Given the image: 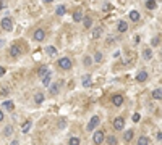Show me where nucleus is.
Masks as SVG:
<instances>
[{
	"instance_id": "b1692460",
	"label": "nucleus",
	"mask_w": 162,
	"mask_h": 145,
	"mask_svg": "<svg viewBox=\"0 0 162 145\" xmlns=\"http://www.w3.org/2000/svg\"><path fill=\"white\" fill-rule=\"evenodd\" d=\"M65 11H66V7L65 5H58V7H57V10H55V13L58 16H63V15H65Z\"/></svg>"
},
{
	"instance_id": "c85d7f7f",
	"label": "nucleus",
	"mask_w": 162,
	"mask_h": 145,
	"mask_svg": "<svg viewBox=\"0 0 162 145\" xmlns=\"http://www.w3.org/2000/svg\"><path fill=\"white\" fill-rule=\"evenodd\" d=\"M83 24H84V28H91V26H92V20L89 18V16H84V20H83Z\"/></svg>"
},
{
	"instance_id": "412c9836",
	"label": "nucleus",
	"mask_w": 162,
	"mask_h": 145,
	"mask_svg": "<svg viewBox=\"0 0 162 145\" xmlns=\"http://www.w3.org/2000/svg\"><path fill=\"white\" fill-rule=\"evenodd\" d=\"M133 135H135V132H133L131 129L125 131V134H123V140H125V142H130V140L133 139Z\"/></svg>"
},
{
	"instance_id": "a19ab883",
	"label": "nucleus",
	"mask_w": 162,
	"mask_h": 145,
	"mask_svg": "<svg viewBox=\"0 0 162 145\" xmlns=\"http://www.w3.org/2000/svg\"><path fill=\"white\" fill-rule=\"evenodd\" d=\"M5 119V113H3V111H0V121H3Z\"/></svg>"
},
{
	"instance_id": "f8f14e48",
	"label": "nucleus",
	"mask_w": 162,
	"mask_h": 145,
	"mask_svg": "<svg viewBox=\"0 0 162 145\" xmlns=\"http://www.w3.org/2000/svg\"><path fill=\"white\" fill-rule=\"evenodd\" d=\"M31 126H33V121H25V123H23V124H21V132H23V134H28V132H29V129H31Z\"/></svg>"
},
{
	"instance_id": "ea45409f",
	"label": "nucleus",
	"mask_w": 162,
	"mask_h": 145,
	"mask_svg": "<svg viewBox=\"0 0 162 145\" xmlns=\"http://www.w3.org/2000/svg\"><path fill=\"white\" fill-rule=\"evenodd\" d=\"M107 42H109V44H114V42H115V39H114V37H110V35H109V37H107Z\"/></svg>"
},
{
	"instance_id": "393cba45",
	"label": "nucleus",
	"mask_w": 162,
	"mask_h": 145,
	"mask_svg": "<svg viewBox=\"0 0 162 145\" xmlns=\"http://www.w3.org/2000/svg\"><path fill=\"white\" fill-rule=\"evenodd\" d=\"M46 53L47 55H50V56H54L57 53V49L55 47H52V45H49V47H46Z\"/></svg>"
},
{
	"instance_id": "7c9ffc66",
	"label": "nucleus",
	"mask_w": 162,
	"mask_h": 145,
	"mask_svg": "<svg viewBox=\"0 0 162 145\" xmlns=\"http://www.w3.org/2000/svg\"><path fill=\"white\" fill-rule=\"evenodd\" d=\"M92 60L96 61V63H101V61H102V53H101V52H96V53H94V58H92Z\"/></svg>"
},
{
	"instance_id": "4468645a",
	"label": "nucleus",
	"mask_w": 162,
	"mask_h": 145,
	"mask_svg": "<svg viewBox=\"0 0 162 145\" xmlns=\"http://www.w3.org/2000/svg\"><path fill=\"white\" fill-rule=\"evenodd\" d=\"M37 74H39L40 77H42V79H44L46 76H49V74H50V71H49V68H47V66H40V68H39V71H37Z\"/></svg>"
},
{
	"instance_id": "39448f33",
	"label": "nucleus",
	"mask_w": 162,
	"mask_h": 145,
	"mask_svg": "<svg viewBox=\"0 0 162 145\" xmlns=\"http://www.w3.org/2000/svg\"><path fill=\"white\" fill-rule=\"evenodd\" d=\"M2 29L7 31V32L13 31V21L10 18H2Z\"/></svg>"
},
{
	"instance_id": "ddd939ff",
	"label": "nucleus",
	"mask_w": 162,
	"mask_h": 145,
	"mask_svg": "<svg viewBox=\"0 0 162 145\" xmlns=\"http://www.w3.org/2000/svg\"><path fill=\"white\" fill-rule=\"evenodd\" d=\"M83 20H84L83 11H81V10H76L75 13H73V21H75V23H80V21H83Z\"/></svg>"
},
{
	"instance_id": "c9c22d12",
	"label": "nucleus",
	"mask_w": 162,
	"mask_h": 145,
	"mask_svg": "<svg viewBox=\"0 0 162 145\" xmlns=\"http://www.w3.org/2000/svg\"><path fill=\"white\" fill-rule=\"evenodd\" d=\"M0 94H2L3 97H5V95H8L10 92H8V89H7V87H2V89H0Z\"/></svg>"
},
{
	"instance_id": "2f4dec72",
	"label": "nucleus",
	"mask_w": 162,
	"mask_h": 145,
	"mask_svg": "<svg viewBox=\"0 0 162 145\" xmlns=\"http://www.w3.org/2000/svg\"><path fill=\"white\" fill-rule=\"evenodd\" d=\"M68 145H80V139H78V137H70Z\"/></svg>"
},
{
	"instance_id": "4c0bfd02",
	"label": "nucleus",
	"mask_w": 162,
	"mask_h": 145,
	"mask_svg": "<svg viewBox=\"0 0 162 145\" xmlns=\"http://www.w3.org/2000/svg\"><path fill=\"white\" fill-rule=\"evenodd\" d=\"M133 44H139V35H135V37H133Z\"/></svg>"
},
{
	"instance_id": "37998d69",
	"label": "nucleus",
	"mask_w": 162,
	"mask_h": 145,
	"mask_svg": "<svg viewBox=\"0 0 162 145\" xmlns=\"http://www.w3.org/2000/svg\"><path fill=\"white\" fill-rule=\"evenodd\" d=\"M10 145H20V142H18V140H13V142H11Z\"/></svg>"
},
{
	"instance_id": "9b49d317",
	"label": "nucleus",
	"mask_w": 162,
	"mask_h": 145,
	"mask_svg": "<svg viewBox=\"0 0 162 145\" xmlns=\"http://www.w3.org/2000/svg\"><path fill=\"white\" fill-rule=\"evenodd\" d=\"M44 98H46V95L42 94V92H36L34 94V103L36 105H40V103L44 102Z\"/></svg>"
},
{
	"instance_id": "a211bd4d",
	"label": "nucleus",
	"mask_w": 162,
	"mask_h": 145,
	"mask_svg": "<svg viewBox=\"0 0 162 145\" xmlns=\"http://www.w3.org/2000/svg\"><path fill=\"white\" fill-rule=\"evenodd\" d=\"M143 58H144V60H151L152 58V50L149 47H146V49L143 50Z\"/></svg>"
},
{
	"instance_id": "6ab92c4d",
	"label": "nucleus",
	"mask_w": 162,
	"mask_h": 145,
	"mask_svg": "<svg viewBox=\"0 0 162 145\" xmlns=\"http://www.w3.org/2000/svg\"><path fill=\"white\" fill-rule=\"evenodd\" d=\"M58 90H60V82H54V84L49 87V92H50V94H54V95H55Z\"/></svg>"
},
{
	"instance_id": "c03bdc74",
	"label": "nucleus",
	"mask_w": 162,
	"mask_h": 145,
	"mask_svg": "<svg viewBox=\"0 0 162 145\" xmlns=\"http://www.w3.org/2000/svg\"><path fill=\"white\" fill-rule=\"evenodd\" d=\"M161 56H162V49H161Z\"/></svg>"
},
{
	"instance_id": "6e6552de",
	"label": "nucleus",
	"mask_w": 162,
	"mask_h": 145,
	"mask_svg": "<svg viewBox=\"0 0 162 145\" xmlns=\"http://www.w3.org/2000/svg\"><path fill=\"white\" fill-rule=\"evenodd\" d=\"M112 105L122 106V105H123V97H122L120 94H115L114 97H112Z\"/></svg>"
},
{
	"instance_id": "dca6fc26",
	"label": "nucleus",
	"mask_w": 162,
	"mask_h": 145,
	"mask_svg": "<svg viewBox=\"0 0 162 145\" xmlns=\"http://www.w3.org/2000/svg\"><path fill=\"white\" fill-rule=\"evenodd\" d=\"M152 98H156V100H162V89L159 87V89H154L152 90Z\"/></svg>"
},
{
	"instance_id": "f03ea898",
	"label": "nucleus",
	"mask_w": 162,
	"mask_h": 145,
	"mask_svg": "<svg viewBox=\"0 0 162 145\" xmlns=\"http://www.w3.org/2000/svg\"><path fill=\"white\" fill-rule=\"evenodd\" d=\"M99 121H101V118H99L97 115H94V116L91 118V119H89V123H88L86 131H89V132H91V131H94V129L97 127V126H99Z\"/></svg>"
},
{
	"instance_id": "cd10ccee",
	"label": "nucleus",
	"mask_w": 162,
	"mask_h": 145,
	"mask_svg": "<svg viewBox=\"0 0 162 145\" xmlns=\"http://www.w3.org/2000/svg\"><path fill=\"white\" fill-rule=\"evenodd\" d=\"M101 35H102V28H96V29L92 31V37L94 39H99Z\"/></svg>"
},
{
	"instance_id": "bb28decb",
	"label": "nucleus",
	"mask_w": 162,
	"mask_h": 145,
	"mask_svg": "<svg viewBox=\"0 0 162 145\" xmlns=\"http://www.w3.org/2000/svg\"><path fill=\"white\" fill-rule=\"evenodd\" d=\"M106 142H107V145H117V137L115 135H109L106 139Z\"/></svg>"
},
{
	"instance_id": "c756f323",
	"label": "nucleus",
	"mask_w": 162,
	"mask_h": 145,
	"mask_svg": "<svg viewBox=\"0 0 162 145\" xmlns=\"http://www.w3.org/2000/svg\"><path fill=\"white\" fill-rule=\"evenodd\" d=\"M42 85H46V87H50V74L49 76H46V77H44V79H42Z\"/></svg>"
},
{
	"instance_id": "1a4fd4ad",
	"label": "nucleus",
	"mask_w": 162,
	"mask_h": 145,
	"mask_svg": "<svg viewBox=\"0 0 162 145\" xmlns=\"http://www.w3.org/2000/svg\"><path fill=\"white\" fill-rule=\"evenodd\" d=\"M117 29L120 31V32H127L128 31V23L127 21H123V20H120L118 23H117Z\"/></svg>"
},
{
	"instance_id": "f257e3e1",
	"label": "nucleus",
	"mask_w": 162,
	"mask_h": 145,
	"mask_svg": "<svg viewBox=\"0 0 162 145\" xmlns=\"http://www.w3.org/2000/svg\"><path fill=\"white\" fill-rule=\"evenodd\" d=\"M57 66H58L60 70H63V71H68V70H71L73 63H71V60L68 58V56H63V58H60V60H58Z\"/></svg>"
},
{
	"instance_id": "20e7f679",
	"label": "nucleus",
	"mask_w": 162,
	"mask_h": 145,
	"mask_svg": "<svg viewBox=\"0 0 162 145\" xmlns=\"http://www.w3.org/2000/svg\"><path fill=\"white\" fill-rule=\"evenodd\" d=\"M33 39H34L36 42H42V40L46 39V31L42 29V28H37V29L34 31V34H33Z\"/></svg>"
},
{
	"instance_id": "72a5a7b5",
	"label": "nucleus",
	"mask_w": 162,
	"mask_h": 145,
	"mask_svg": "<svg viewBox=\"0 0 162 145\" xmlns=\"http://www.w3.org/2000/svg\"><path fill=\"white\" fill-rule=\"evenodd\" d=\"M65 126H66V119L65 118H60V121H58V129H65Z\"/></svg>"
},
{
	"instance_id": "423d86ee",
	"label": "nucleus",
	"mask_w": 162,
	"mask_h": 145,
	"mask_svg": "<svg viewBox=\"0 0 162 145\" xmlns=\"http://www.w3.org/2000/svg\"><path fill=\"white\" fill-rule=\"evenodd\" d=\"M114 127H115V131H123V127H125V119H123L122 116L115 118V119H114Z\"/></svg>"
},
{
	"instance_id": "7ed1b4c3",
	"label": "nucleus",
	"mask_w": 162,
	"mask_h": 145,
	"mask_svg": "<svg viewBox=\"0 0 162 145\" xmlns=\"http://www.w3.org/2000/svg\"><path fill=\"white\" fill-rule=\"evenodd\" d=\"M104 139H106L104 131H96V132H94V135H92V142H94V145L104 144Z\"/></svg>"
},
{
	"instance_id": "4be33fe9",
	"label": "nucleus",
	"mask_w": 162,
	"mask_h": 145,
	"mask_svg": "<svg viewBox=\"0 0 162 145\" xmlns=\"http://www.w3.org/2000/svg\"><path fill=\"white\" fill-rule=\"evenodd\" d=\"M2 105H3V108H7L8 111H11L13 108H15V103H13L11 100H5L3 103H2Z\"/></svg>"
},
{
	"instance_id": "473e14b6",
	"label": "nucleus",
	"mask_w": 162,
	"mask_h": 145,
	"mask_svg": "<svg viewBox=\"0 0 162 145\" xmlns=\"http://www.w3.org/2000/svg\"><path fill=\"white\" fill-rule=\"evenodd\" d=\"M159 44H161V37H159V35L152 37V40H151V45H152V47H156V45H159Z\"/></svg>"
},
{
	"instance_id": "e433bc0d",
	"label": "nucleus",
	"mask_w": 162,
	"mask_h": 145,
	"mask_svg": "<svg viewBox=\"0 0 162 145\" xmlns=\"http://www.w3.org/2000/svg\"><path fill=\"white\" fill-rule=\"evenodd\" d=\"M133 121H135V123H138V121L141 119V116H139V113H135V115H133V118H131Z\"/></svg>"
},
{
	"instance_id": "9d476101",
	"label": "nucleus",
	"mask_w": 162,
	"mask_h": 145,
	"mask_svg": "<svg viewBox=\"0 0 162 145\" xmlns=\"http://www.w3.org/2000/svg\"><path fill=\"white\" fill-rule=\"evenodd\" d=\"M83 87H91L92 85V77H91V74H84L83 76Z\"/></svg>"
},
{
	"instance_id": "aec40b11",
	"label": "nucleus",
	"mask_w": 162,
	"mask_h": 145,
	"mask_svg": "<svg viewBox=\"0 0 162 145\" xmlns=\"http://www.w3.org/2000/svg\"><path fill=\"white\" fill-rule=\"evenodd\" d=\"M11 132H13V127H11L10 124H8V126H5V127L2 129V134H3V137H10V135H11Z\"/></svg>"
},
{
	"instance_id": "58836bf2",
	"label": "nucleus",
	"mask_w": 162,
	"mask_h": 145,
	"mask_svg": "<svg viewBox=\"0 0 162 145\" xmlns=\"http://www.w3.org/2000/svg\"><path fill=\"white\" fill-rule=\"evenodd\" d=\"M104 10H112V5L110 3H104Z\"/></svg>"
},
{
	"instance_id": "f3484780",
	"label": "nucleus",
	"mask_w": 162,
	"mask_h": 145,
	"mask_svg": "<svg viewBox=\"0 0 162 145\" xmlns=\"http://www.w3.org/2000/svg\"><path fill=\"white\" fill-rule=\"evenodd\" d=\"M146 79H147V73H146V71H139V73L136 74V81H138V82H144Z\"/></svg>"
},
{
	"instance_id": "0eeeda50",
	"label": "nucleus",
	"mask_w": 162,
	"mask_h": 145,
	"mask_svg": "<svg viewBox=\"0 0 162 145\" xmlns=\"http://www.w3.org/2000/svg\"><path fill=\"white\" fill-rule=\"evenodd\" d=\"M10 55L13 56V58H18V56L21 55V49H20V45L15 44V45H11L10 47Z\"/></svg>"
},
{
	"instance_id": "a878e982",
	"label": "nucleus",
	"mask_w": 162,
	"mask_h": 145,
	"mask_svg": "<svg viewBox=\"0 0 162 145\" xmlns=\"http://www.w3.org/2000/svg\"><path fill=\"white\" fill-rule=\"evenodd\" d=\"M136 144H138V145H147V144H149V139H147L146 135H141V137L138 139Z\"/></svg>"
},
{
	"instance_id": "f704fd0d",
	"label": "nucleus",
	"mask_w": 162,
	"mask_h": 145,
	"mask_svg": "<svg viewBox=\"0 0 162 145\" xmlns=\"http://www.w3.org/2000/svg\"><path fill=\"white\" fill-rule=\"evenodd\" d=\"M83 63H84V66H89V65L92 63L91 56H84V58H83Z\"/></svg>"
},
{
	"instance_id": "5701e85b",
	"label": "nucleus",
	"mask_w": 162,
	"mask_h": 145,
	"mask_svg": "<svg viewBox=\"0 0 162 145\" xmlns=\"http://www.w3.org/2000/svg\"><path fill=\"white\" fill-rule=\"evenodd\" d=\"M144 5H146V8H147V10H156L157 3L154 2V0H147L146 3H144Z\"/></svg>"
},
{
	"instance_id": "79ce46f5",
	"label": "nucleus",
	"mask_w": 162,
	"mask_h": 145,
	"mask_svg": "<svg viewBox=\"0 0 162 145\" xmlns=\"http://www.w3.org/2000/svg\"><path fill=\"white\" fill-rule=\"evenodd\" d=\"M157 140H159V142H162V131L157 134Z\"/></svg>"
},
{
	"instance_id": "2eb2a0df",
	"label": "nucleus",
	"mask_w": 162,
	"mask_h": 145,
	"mask_svg": "<svg viewBox=\"0 0 162 145\" xmlns=\"http://www.w3.org/2000/svg\"><path fill=\"white\" fill-rule=\"evenodd\" d=\"M128 16H130V20H131V21H135V23H136V21H139V18H141L139 11H136V10H131Z\"/></svg>"
}]
</instances>
